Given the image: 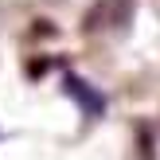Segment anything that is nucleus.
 Segmentation results:
<instances>
[{"label":"nucleus","instance_id":"obj_1","mask_svg":"<svg viewBox=\"0 0 160 160\" xmlns=\"http://www.w3.org/2000/svg\"><path fill=\"white\" fill-rule=\"evenodd\" d=\"M62 90L74 98V106L82 109L86 117H102V113H106V94H102L94 82H86L82 74H67V78H62Z\"/></svg>","mask_w":160,"mask_h":160}]
</instances>
